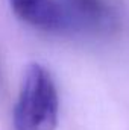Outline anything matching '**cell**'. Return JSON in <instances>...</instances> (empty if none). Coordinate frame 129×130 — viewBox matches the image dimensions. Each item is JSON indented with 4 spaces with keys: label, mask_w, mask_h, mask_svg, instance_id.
I'll return each instance as SVG.
<instances>
[{
    "label": "cell",
    "mask_w": 129,
    "mask_h": 130,
    "mask_svg": "<svg viewBox=\"0 0 129 130\" xmlns=\"http://www.w3.org/2000/svg\"><path fill=\"white\" fill-rule=\"evenodd\" d=\"M12 12L24 23L44 30L64 29L58 0H8Z\"/></svg>",
    "instance_id": "cell-3"
},
{
    "label": "cell",
    "mask_w": 129,
    "mask_h": 130,
    "mask_svg": "<svg viewBox=\"0 0 129 130\" xmlns=\"http://www.w3.org/2000/svg\"><path fill=\"white\" fill-rule=\"evenodd\" d=\"M59 118V95L50 71L40 62L26 67L12 110L14 130H55Z\"/></svg>",
    "instance_id": "cell-1"
},
{
    "label": "cell",
    "mask_w": 129,
    "mask_h": 130,
    "mask_svg": "<svg viewBox=\"0 0 129 130\" xmlns=\"http://www.w3.org/2000/svg\"><path fill=\"white\" fill-rule=\"evenodd\" d=\"M62 26L88 30H108L115 24L117 14L108 0H58Z\"/></svg>",
    "instance_id": "cell-2"
}]
</instances>
